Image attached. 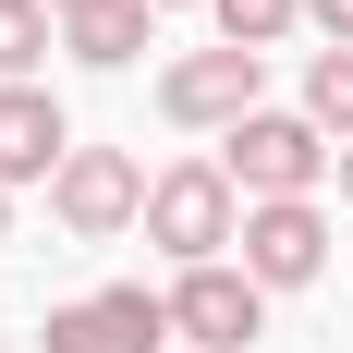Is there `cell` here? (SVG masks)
I'll return each mask as SVG.
<instances>
[{
	"label": "cell",
	"instance_id": "5",
	"mask_svg": "<svg viewBox=\"0 0 353 353\" xmlns=\"http://www.w3.org/2000/svg\"><path fill=\"white\" fill-rule=\"evenodd\" d=\"M256 329H268V292H256L232 256H219V268H183V281H171V341H183V353H244Z\"/></svg>",
	"mask_w": 353,
	"mask_h": 353
},
{
	"label": "cell",
	"instance_id": "2",
	"mask_svg": "<svg viewBox=\"0 0 353 353\" xmlns=\"http://www.w3.org/2000/svg\"><path fill=\"white\" fill-rule=\"evenodd\" d=\"M146 244L171 256V268H219V244H244V195L219 159H183V171L146 183Z\"/></svg>",
	"mask_w": 353,
	"mask_h": 353
},
{
	"label": "cell",
	"instance_id": "12",
	"mask_svg": "<svg viewBox=\"0 0 353 353\" xmlns=\"http://www.w3.org/2000/svg\"><path fill=\"white\" fill-rule=\"evenodd\" d=\"M208 12H219V49H256V61H268V37H292L305 0H208Z\"/></svg>",
	"mask_w": 353,
	"mask_h": 353
},
{
	"label": "cell",
	"instance_id": "11",
	"mask_svg": "<svg viewBox=\"0 0 353 353\" xmlns=\"http://www.w3.org/2000/svg\"><path fill=\"white\" fill-rule=\"evenodd\" d=\"M305 122L353 146V49H317V61H305Z\"/></svg>",
	"mask_w": 353,
	"mask_h": 353
},
{
	"label": "cell",
	"instance_id": "7",
	"mask_svg": "<svg viewBox=\"0 0 353 353\" xmlns=\"http://www.w3.org/2000/svg\"><path fill=\"white\" fill-rule=\"evenodd\" d=\"M317 268H329L317 195H305V208H244V281H256V292H305Z\"/></svg>",
	"mask_w": 353,
	"mask_h": 353
},
{
	"label": "cell",
	"instance_id": "13",
	"mask_svg": "<svg viewBox=\"0 0 353 353\" xmlns=\"http://www.w3.org/2000/svg\"><path fill=\"white\" fill-rule=\"evenodd\" d=\"M305 12L329 25V49H353V0H305Z\"/></svg>",
	"mask_w": 353,
	"mask_h": 353
},
{
	"label": "cell",
	"instance_id": "6",
	"mask_svg": "<svg viewBox=\"0 0 353 353\" xmlns=\"http://www.w3.org/2000/svg\"><path fill=\"white\" fill-rule=\"evenodd\" d=\"M159 341H171V292H146V281H110L49 317V353H159Z\"/></svg>",
	"mask_w": 353,
	"mask_h": 353
},
{
	"label": "cell",
	"instance_id": "3",
	"mask_svg": "<svg viewBox=\"0 0 353 353\" xmlns=\"http://www.w3.org/2000/svg\"><path fill=\"white\" fill-rule=\"evenodd\" d=\"M256 85H268V61H256V49H183L171 73H159V110H171L183 134H244L256 110Z\"/></svg>",
	"mask_w": 353,
	"mask_h": 353
},
{
	"label": "cell",
	"instance_id": "1",
	"mask_svg": "<svg viewBox=\"0 0 353 353\" xmlns=\"http://www.w3.org/2000/svg\"><path fill=\"white\" fill-rule=\"evenodd\" d=\"M219 171H232L244 208H305V195L341 171V146H329L305 110H256L244 134H219Z\"/></svg>",
	"mask_w": 353,
	"mask_h": 353
},
{
	"label": "cell",
	"instance_id": "4",
	"mask_svg": "<svg viewBox=\"0 0 353 353\" xmlns=\"http://www.w3.org/2000/svg\"><path fill=\"white\" fill-rule=\"evenodd\" d=\"M49 219H61L73 244H110V232H134V219H146V171L122 159V146H73L61 183H49Z\"/></svg>",
	"mask_w": 353,
	"mask_h": 353
},
{
	"label": "cell",
	"instance_id": "17",
	"mask_svg": "<svg viewBox=\"0 0 353 353\" xmlns=\"http://www.w3.org/2000/svg\"><path fill=\"white\" fill-rule=\"evenodd\" d=\"M146 12H183V0H146Z\"/></svg>",
	"mask_w": 353,
	"mask_h": 353
},
{
	"label": "cell",
	"instance_id": "9",
	"mask_svg": "<svg viewBox=\"0 0 353 353\" xmlns=\"http://www.w3.org/2000/svg\"><path fill=\"white\" fill-rule=\"evenodd\" d=\"M146 37H159V12H146V0H98V12H73V25H61V49H73L85 73H122Z\"/></svg>",
	"mask_w": 353,
	"mask_h": 353
},
{
	"label": "cell",
	"instance_id": "8",
	"mask_svg": "<svg viewBox=\"0 0 353 353\" xmlns=\"http://www.w3.org/2000/svg\"><path fill=\"white\" fill-rule=\"evenodd\" d=\"M73 159V122L49 85H0V183H61Z\"/></svg>",
	"mask_w": 353,
	"mask_h": 353
},
{
	"label": "cell",
	"instance_id": "16",
	"mask_svg": "<svg viewBox=\"0 0 353 353\" xmlns=\"http://www.w3.org/2000/svg\"><path fill=\"white\" fill-rule=\"evenodd\" d=\"M341 208H353V146H341Z\"/></svg>",
	"mask_w": 353,
	"mask_h": 353
},
{
	"label": "cell",
	"instance_id": "14",
	"mask_svg": "<svg viewBox=\"0 0 353 353\" xmlns=\"http://www.w3.org/2000/svg\"><path fill=\"white\" fill-rule=\"evenodd\" d=\"M0 244H12V183H0Z\"/></svg>",
	"mask_w": 353,
	"mask_h": 353
},
{
	"label": "cell",
	"instance_id": "10",
	"mask_svg": "<svg viewBox=\"0 0 353 353\" xmlns=\"http://www.w3.org/2000/svg\"><path fill=\"white\" fill-rule=\"evenodd\" d=\"M49 49H61V12L49 0H0V85H37Z\"/></svg>",
	"mask_w": 353,
	"mask_h": 353
},
{
	"label": "cell",
	"instance_id": "15",
	"mask_svg": "<svg viewBox=\"0 0 353 353\" xmlns=\"http://www.w3.org/2000/svg\"><path fill=\"white\" fill-rule=\"evenodd\" d=\"M49 12H61V25H73V12H98V0H49Z\"/></svg>",
	"mask_w": 353,
	"mask_h": 353
}]
</instances>
